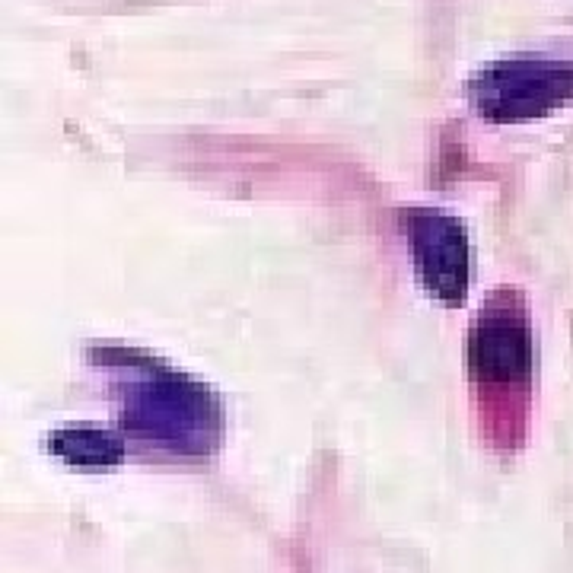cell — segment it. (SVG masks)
Returning a JSON list of instances; mask_svg holds the SVG:
<instances>
[{"label": "cell", "mask_w": 573, "mask_h": 573, "mask_svg": "<svg viewBox=\"0 0 573 573\" xmlns=\"http://www.w3.org/2000/svg\"><path fill=\"white\" fill-rule=\"evenodd\" d=\"M125 424L156 446L176 453H207L217 443L220 411L195 382L153 367L128 389Z\"/></svg>", "instance_id": "6da1fadb"}, {"label": "cell", "mask_w": 573, "mask_h": 573, "mask_svg": "<svg viewBox=\"0 0 573 573\" xmlns=\"http://www.w3.org/2000/svg\"><path fill=\"white\" fill-rule=\"evenodd\" d=\"M468 99L481 118L529 121L551 115L573 102V61L558 58H510L484 67L468 83Z\"/></svg>", "instance_id": "7a4b0ae2"}, {"label": "cell", "mask_w": 573, "mask_h": 573, "mask_svg": "<svg viewBox=\"0 0 573 573\" xmlns=\"http://www.w3.org/2000/svg\"><path fill=\"white\" fill-rule=\"evenodd\" d=\"M472 376L481 386H523L532 376V332L526 312L510 293H497L481 309L468 344Z\"/></svg>", "instance_id": "3957f363"}, {"label": "cell", "mask_w": 573, "mask_h": 573, "mask_svg": "<svg viewBox=\"0 0 573 573\" xmlns=\"http://www.w3.org/2000/svg\"><path fill=\"white\" fill-rule=\"evenodd\" d=\"M408 236L421 284L446 306L465 300L468 290V239L456 217L440 211L408 214Z\"/></svg>", "instance_id": "277c9868"}, {"label": "cell", "mask_w": 573, "mask_h": 573, "mask_svg": "<svg viewBox=\"0 0 573 573\" xmlns=\"http://www.w3.org/2000/svg\"><path fill=\"white\" fill-rule=\"evenodd\" d=\"M51 453L61 456L71 468H80V472H106V468H115L121 462L125 446L109 430L71 427L51 437Z\"/></svg>", "instance_id": "5b68a950"}]
</instances>
